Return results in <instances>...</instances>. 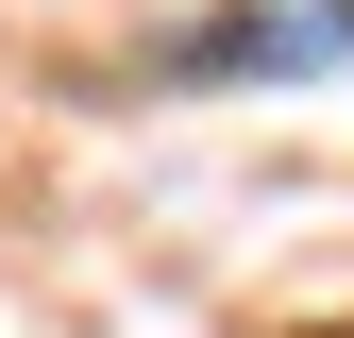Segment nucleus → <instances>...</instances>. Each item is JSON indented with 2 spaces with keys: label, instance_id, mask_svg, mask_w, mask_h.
<instances>
[{
  "label": "nucleus",
  "instance_id": "nucleus-1",
  "mask_svg": "<svg viewBox=\"0 0 354 338\" xmlns=\"http://www.w3.org/2000/svg\"><path fill=\"white\" fill-rule=\"evenodd\" d=\"M321 51H337V17H270V0H253V17H203L169 68L203 84V68H321Z\"/></svg>",
  "mask_w": 354,
  "mask_h": 338
}]
</instances>
